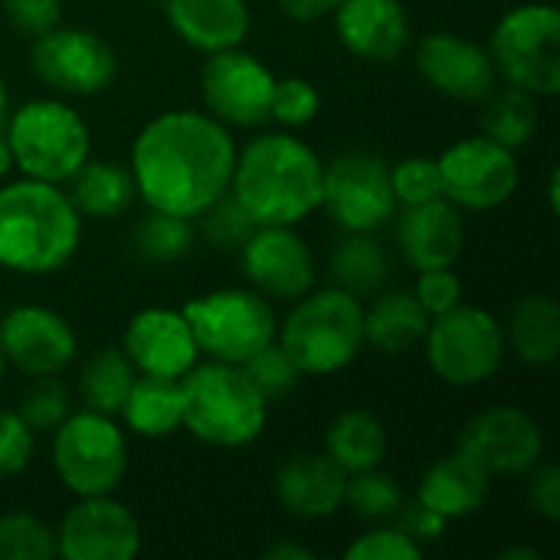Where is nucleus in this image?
Wrapping results in <instances>:
<instances>
[{
	"mask_svg": "<svg viewBox=\"0 0 560 560\" xmlns=\"http://www.w3.org/2000/svg\"><path fill=\"white\" fill-rule=\"evenodd\" d=\"M236 141L226 125L200 108L154 115L135 138L128 171L148 210L197 220L230 190Z\"/></svg>",
	"mask_w": 560,
	"mask_h": 560,
	"instance_id": "1",
	"label": "nucleus"
},
{
	"mask_svg": "<svg viewBox=\"0 0 560 560\" xmlns=\"http://www.w3.org/2000/svg\"><path fill=\"white\" fill-rule=\"evenodd\" d=\"M325 161L292 131H262L236 148L230 194L256 226H299L322 210Z\"/></svg>",
	"mask_w": 560,
	"mask_h": 560,
	"instance_id": "2",
	"label": "nucleus"
},
{
	"mask_svg": "<svg viewBox=\"0 0 560 560\" xmlns=\"http://www.w3.org/2000/svg\"><path fill=\"white\" fill-rule=\"evenodd\" d=\"M82 217L62 184L16 177L0 184V266L16 276H52L82 243Z\"/></svg>",
	"mask_w": 560,
	"mask_h": 560,
	"instance_id": "3",
	"label": "nucleus"
},
{
	"mask_svg": "<svg viewBox=\"0 0 560 560\" xmlns=\"http://www.w3.org/2000/svg\"><path fill=\"white\" fill-rule=\"evenodd\" d=\"M184 430L213 450L253 446L269 423V400L249 381L243 364L207 361L180 377Z\"/></svg>",
	"mask_w": 560,
	"mask_h": 560,
	"instance_id": "4",
	"label": "nucleus"
},
{
	"mask_svg": "<svg viewBox=\"0 0 560 560\" xmlns=\"http://www.w3.org/2000/svg\"><path fill=\"white\" fill-rule=\"evenodd\" d=\"M279 348L295 361L302 377H331L348 371L364 345V302L328 285L292 302L276 331Z\"/></svg>",
	"mask_w": 560,
	"mask_h": 560,
	"instance_id": "5",
	"label": "nucleus"
},
{
	"mask_svg": "<svg viewBox=\"0 0 560 560\" xmlns=\"http://www.w3.org/2000/svg\"><path fill=\"white\" fill-rule=\"evenodd\" d=\"M3 138L13 154V171L46 184H66L92 158V131L62 95L30 98L13 108Z\"/></svg>",
	"mask_w": 560,
	"mask_h": 560,
	"instance_id": "6",
	"label": "nucleus"
},
{
	"mask_svg": "<svg viewBox=\"0 0 560 560\" xmlns=\"http://www.w3.org/2000/svg\"><path fill=\"white\" fill-rule=\"evenodd\" d=\"M49 463L59 486L75 495H115L128 472V436L118 417L72 410L49 443Z\"/></svg>",
	"mask_w": 560,
	"mask_h": 560,
	"instance_id": "7",
	"label": "nucleus"
},
{
	"mask_svg": "<svg viewBox=\"0 0 560 560\" xmlns=\"http://www.w3.org/2000/svg\"><path fill=\"white\" fill-rule=\"evenodd\" d=\"M489 56L505 85L535 98L560 92V10L551 0H532L505 10L489 36Z\"/></svg>",
	"mask_w": 560,
	"mask_h": 560,
	"instance_id": "8",
	"label": "nucleus"
},
{
	"mask_svg": "<svg viewBox=\"0 0 560 560\" xmlns=\"http://www.w3.org/2000/svg\"><path fill=\"white\" fill-rule=\"evenodd\" d=\"M420 348L427 351L430 371L446 387L456 390H472L489 384L502 371L509 354L502 322L492 312L466 302L430 318Z\"/></svg>",
	"mask_w": 560,
	"mask_h": 560,
	"instance_id": "9",
	"label": "nucleus"
},
{
	"mask_svg": "<svg viewBox=\"0 0 560 560\" xmlns=\"http://www.w3.org/2000/svg\"><path fill=\"white\" fill-rule=\"evenodd\" d=\"M180 312L200 354L223 364H246L279 331L272 302L256 289H213L184 302Z\"/></svg>",
	"mask_w": 560,
	"mask_h": 560,
	"instance_id": "10",
	"label": "nucleus"
},
{
	"mask_svg": "<svg viewBox=\"0 0 560 560\" xmlns=\"http://www.w3.org/2000/svg\"><path fill=\"white\" fill-rule=\"evenodd\" d=\"M322 210L341 233H377L397 217L390 164L371 151H348L325 164Z\"/></svg>",
	"mask_w": 560,
	"mask_h": 560,
	"instance_id": "11",
	"label": "nucleus"
},
{
	"mask_svg": "<svg viewBox=\"0 0 560 560\" xmlns=\"http://www.w3.org/2000/svg\"><path fill=\"white\" fill-rule=\"evenodd\" d=\"M30 66L43 85L62 98L102 95L118 75V56L105 36L85 26H52L33 36Z\"/></svg>",
	"mask_w": 560,
	"mask_h": 560,
	"instance_id": "12",
	"label": "nucleus"
},
{
	"mask_svg": "<svg viewBox=\"0 0 560 560\" xmlns=\"http://www.w3.org/2000/svg\"><path fill=\"white\" fill-rule=\"evenodd\" d=\"M436 164L443 177V197L469 213L499 210L515 197L522 180L515 151L486 135H472L450 144L436 158Z\"/></svg>",
	"mask_w": 560,
	"mask_h": 560,
	"instance_id": "13",
	"label": "nucleus"
},
{
	"mask_svg": "<svg viewBox=\"0 0 560 560\" xmlns=\"http://www.w3.org/2000/svg\"><path fill=\"white\" fill-rule=\"evenodd\" d=\"M276 79L279 75L243 46L210 52L200 69L203 112L226 128H262L269 121Z\"/></svg>",
	"mask_w": 560,
	"mask_h": 560,
	"instance_id": "14",
	"label": "nucleus"
},
{
	"mask_svg": "<svg viewBox=\"0 0 560 560\" xmlns=\"http://www.w3.org/2000/svg\"><path fill=\"white\" fill-rule=\"evenodd\" d=\"M459 453L495 476H528L545 459L541 423L512 404L489 407L476 413L459 433Z\"/></svg>",
	"mask_w": 560,
	"mask_h": 560,
	"instance_id": "15",
	"label": "nucleus"
},
{
	"mask_svg": "<svg viewBox=\"0 0 560 560\" xmlns=\"http://www.w3.org/2000/svg\"><path fill=\"white\" fill-rule=\"evenodd\" d=\"M236 253L249 289L269 302H295L318 282L315 253L295 226H256Z\"/></svg>",
	"mask_w": 560,
	"mask_h": 560,
	"instance_id": "16",
	"label": "nucleus"
},
{
	"mask_svg": "<svg viewBox=\"0 0 560 560\" xmlns=\"http://www.w3.org/2000/svg\"><path fill=\"white\" fill-rule=\"evenodd\" d=\"M141 551V522L115 495L75 499L56 525V558L131 560Z\"/></svg>",
	"mask_w": 560,
	"mask_h": 560,
	"instance_id": "17",
	"label": "nucleus"
},
{
	"mask_svg": "<svg viewBox=\"0 0 560 560\" xmlns=\"http://www.w3.org/2000/svg\"><path fill=\"white\" fill-rule=\"evenodd\" d=\"M413 66L420 79L450 102L476 105L499 85L489 49L453 30H433L420 36L413 46Z\"/></svg>",
	"mask_w": 560,
	"mask_h": 560,
	"instance_id": "18",
	"label": "nucleus"
},
{
	"mask_svg": "<svg viewBox=\"0 0 560 560\" xmlns=\"http://www.w3.org/2000/svg\"><path fill=\"white\" fill-rule=\"evenodd\" d=\"M0 351L7 368L26 377H59L79 354L72 325L46 305H16L0 318Z\"/></svg>",
	"mask_w": 560,
	"mask_h": 560,
	"instance_id": "19",
	"label": "nucleus"
},
{
	"mask_svg": "<svg viewBox=\"0 0 560 560\" xmlns=\"http://www.w3.org/2000/svg\"><path fill=\"white\" fill-rule=\"evenodd\" d=\"M118 348L125 351V358L135 364L138 374L171 377V381H180L203 358L184 312L164 305L135 312L131 322L125 325Z\"/></svg>",
	"mask_w": 560,
	"mask_h": 560,
	"instance_id": "20",
	"label": "nucleus"
},
{
	"mask_svg": "<svg viewBox=\"0 0 560 560\" xmlns=\"http://www.w3.org/2000/svg\"><path fill=\"white\" fill-rule=\"evenodd\" d=\"M338 43L364 62H397L410 49V16L400 0H338Z\"/></svg>",
	"mask_w": 560,
	"mask_h": 560,
	"instance_id": "21",
	"label": "nucleus"
},
{
	"mask_svg": "<svg viewBox=\"0 0 560 560\" xmlns=\"http://www.w3.org/2000/svg\"><path fill=\"white\" fill-rule=\"evenodd\" d=\"M397 246L410 269H443L456 266L466 249V220L463 210L446 197L404 207L397 220Z\"/></svg>",
	"mask_w": 560,
	"mask_h": 560,
	"instance_id": "22",
	"label": "nucleus"
},
{
	"mask_svg": "<svg viewBox=\"0 0 560 560\" xmlns=\"http://www.w3.org/2000/svg\"><path fill=\"white\" fill-rule=\"evenodd\" d=\"M348 476L325 453H292L272 476V495L285 515L322 522L345 509Z\"/></svg>",
	"mask_w": 560,
	"mask_h": 560,
	"instance_id": "23",
	"label": "nucleus"
},
{
	"mask_svg": "<svg viewBox=\"0 0 560 560\" xmlns=\"http://www.w3.org/2000/svg\"><path fill=\"white\" fill-rule=\"evenodd\" d=\"M489 486H492V476L482 466H476L466 453L456 450V453L436 459L420 476L413 499L453 525V522L472 518L486 505Z\"/></svg>",
	"mask_w": 560,
	"mask_h": 560,
	"instance_id": "24",
	"label": "nucleus"
},
{
	"mask_svg": "<svg viewBox=\"0 0 560 560\" xmlns=\"http://www.w3.org/2000/svg\"><path fill=\"white\" fill-rule=\"evenodd\" d=\"M164 16L180 43L203 56L243 46L253 23L246 0H164Z\"/></svg>",
	"mask_w": 560,
	"mask_h": 560,
	"instance_id": "25",
	"label": "nucleus"
},
{
	"mask_svg": "<svg viewBox=\"0 0 560 560\" xmlns=\"http://www.w3.org/2000/svg\"><path fill=\"white\" fill-rule=\"evenodd\" d=\"M427 328H430V315L413 299V292L381 289L364 305V345L387 358L417 351L427 338Z\"/></svg>",
	"mask_w": 560,
	"mask_h": 560,
	"instance_id": "26",
	"label": "nucleus"
},
{
	"mask_svg": "<svg viewBox=\"0 0 560 560\" xmlns=\"http://www.w3.org/2000/svg\"><path fill=\"white\" fill-rule=\"evenodd\" d=\"M505 348L528 368H551L560 358V308L555 295H522L502 322Z\"/></svg>",
	"mask_w": 560,
	"mask_h": 560,
	"instance_id": "27",
	"label": "nucleus"
},
{
	"mask_svg": "<svg viewBox=\"0 0 560 560\" xmlns=\"http://www.w3.org/2000/svg\"><path fill=\"white\" fill-rule=\"evenodd\" d=\"M66 184H69L66 194L82 220H115L128 213L131 203L138 200L128 164L105 161V158H89Z\"/></svg>",
	"mask_w": 560,
	"mask_h": 560,
	"instance_id": "28",
	"label": "nucleus"
},
{
	"mask_svg": "<svg viewBox=\"0 0 560 560\" xmlns=\"http://www.w3.org/2000/svg\"><path fill=\"white\" fill-rule=\"evenodd\" d=\"M118 420L125 430H131L141 440H164L174 436L177 430H184V394H180V381L171 377H148L138 374L121 410Z\"/></svg>",
	"mask_w": 560,
	"mask_h": 560,
	"instance_id": "29",
	"label": "nucleus"
},
{
	"mask_svg": "<svg viewBox=\"0 0 560 560\" xmlns=\"http://www.w3.org/2000/svg\"><path fill=\"white\" fill-rule=\"evenodd\" d=\"M387 427L377 413L364 410V407H351V410H341L328 430H325V456L345 472V476H354V472H364V469H374V466H384V456H387Z\"/></svg>",
	"mask_w": 560,
	"mask_h": 560,
	"instance_id": "30",
	"label": "nucleus"
},
{
	"mask_svg": "<svg viewBox=\"0 0 560 560\" xmlns=\"http://www.w3.org/2000/svg\"><path fill=\"white\" fill-rule=\"evenodd\" d=\"M328 272H331L335 289L364 302V299L377 295L381 289H387L390 256L374 240V233H345V240L331 253Z\"/></svg>",
	"mask_w": 560,
	"mask_h": 560,
	"instance_id": "31",
	"label": "nucleus"
},
{
	"mask_svg": "<svg viewBox=\"0 0 560 560\" xmlns=\"http://www.w3.org/2000/svg\"><path fill=\"white\" fill-rule=\"evenodd\" d=\"M135 377H138V371L125 358L121 348H98L79 368V381H75L79 404L85 410L118 417V410H121V404H125Z\"/></svg>",
	"mask_w": 560,
	"mask_h": 560,
	"instance_id": "32",
	"label": "nucleus"
},
{
	"mask_svg": "<svg viewBox=\"0 0 560 560\" xmlns=\"http://www.w3.org/2000/svg\"><path fill=\"white\" fill-rule=\"evenodd\" d=\"M482 135L518 151L525 148L538 131V98L525 89L505 85L492 89V95L482 98Z\"/></svg>",
	"mask_w": 560,
	"mask_h": 560,
	"instance_id": "33",
	"label": "nucleus"
},
{
	"mask_svg": "<svg viewBox=\"0 0 560 560\" xmlns=\"http://www.w3.org/2000/svg\"><path fill=\"white\" fill-rule=\"evenodd\" d=\"M131 246L144 262L171 266L184 259L194 246V226L187 217H174L164 210H148V217L131 230Z\"/></svg>",
	"mask_w": 560,
	"mask_h": 560,
	"instance_id": "34",
	"label": "nucleus"
},
{
	"mask_svg": "<svg viewBox=\"0 0 560 560\" xmlns=\"http://www.w3.org/2000/svg\"><path fill=\"white\" fill-rule=\"evenodd\" d=\"M404 502H407V495H404L397 476H390V472L381 469V466L348 476V486H345V509H351V515L361 518V522H368V525L394 522Z\"/></svg>",
	"mask_w": 560,
	"mask_h": 560,
	"instance_id": "35",
	"label": "nucleus"
},
{
	"mask_svg": "<svg viewBox=\"0 0 560 560\" xmlns=\"http://www.w3.org/2000/svg\"><path fill=\"white\" fill-rule=\"evenodd\" d=\"M56 528H49L33 512L0 515V560H52Z\"/></svg>",
	"mask_w": 560,
	"mask_h": 560,
	"instance_id": "36",
	"label": "nucleus"
},
{
	"mask_svg": "<svg viewBox=\"0 0 560 560\" xmlns=\"http://www.w3.org/2000/svg\"><path fill=\"white\" fill-rule=\"evenodd\" d=\"M322 112V92L315 82L302 75H285L276 79L272 102H269V121L282 125L285 131H299L312 125Z\"/></svg>",
	"mask_w": 560,
	"mask_h": 560,
	"instance_id": "37",
	"label": "nucleus"
},
{
	"mask_svg": "<svg viewBox=\"0 0 560 560\" xmlns=\"http://www.w3.org/2000/svg\"><path fill=\"white\" fill-rule=\"evenodd\" d=\"M197 220H200L203 240H207L210 246L230 249V253H236V249L253 236V230H256V220L246 213V207H243L230 190H226L223 197H217Z\"/></svg>",
	"mask_w": 560,
	"mask_h": 560,
	"instance_id": "38",
	"label": "nucleus"
},
{
	"mask_svg": "<svg viewBox=\"0 0 560 560\" xmlns=\"http://www.w3.org/2000/svg\"><path fill=\"white\" fill-rule=\"evenodd\" d=\"M16 413L33 433H52L72 413V394L56 377H33Z\"/></svg>",
	"mask_w": 560,
	"mask_h": 560,
	"instance_id": "39",
	"label": "nucleus"
},
{
	"mask_svg": "<svg viewBox=\"0 0 560 560\" xmlns=\"http://www.w3.org/2000/svg\"><path fill=\"white\" fill-rule=\"evenodd\" d=\"M390 187H394L397 207H417V203L443 197V177H440L436 158L413 154V158L390 164Z\"/></svg>",
	"mask_w": 560,
	"mask_h": 560,
	"instance_id": "40",
	"label": "nucleus"
},
{
	"mask_svg": "<svg viewBox=\"0 0 560 560\" xmlns=\"http://www.w3.org/2000/svg\"><path fill=\"white\" fill-rule=\"evenodd\" d=\"M243 371L249 374V381L259 387V394H262L269 404L289 397V394L299 387V381H302V371H299L295 361L279 348V341H272V345H266L262 351H256V354L243 364Z\"/></svg>",
	"mask_w": 560,
	"mask_h": 560,
	"instance_id": "41",
	"label": "nucleus"
},
{
	"mask_svg": "<svg viewBox=\"0 0 560 560\" xmlns=\"http://www.w3.org/2000/svg\"><path fill=\"white\" fill-rule=\"evenodd\" d=\"M348 560H420L423 548L400 532L394 522H377L374 528H368L364 535H358L348 548H345Z\"/></svg>",
	"mask_w": 560,
	"mask_h": 560,
	"instance_id": "42",
	"label": "nucleus"
},
{
	"mask_svg": "<svg viewBox=\"0 0 560 560\" xmlns=\"http://www.w3.org/2000/svg\"><path fill=\"white\" fill-rule=\"evenodd\" d=\"M36 433L16 410H0V482L20 476L33 463Z\"/></svg>",
	"mask_w": 560,
	"mask_h": 560,
	"instance_id": "43",
	"label": "nucleus"
},
{
	"mask_svg": "<svg viewBox=\"0 0 560 560\" xmlns=\"http://www.w3.org/2000/svg\"><path fill=\"white\" fill-rule=\"evenodd\" d=\"M456 266H443V269H423L417 272V285H413V299L423 305V312L430 318L456 308L463 302V279L453 272Z\"/></svg>",
	"mask_w": 560,
	"mask_h": 560,
	"instance_id": "44",
	"label": "nucleus"
},
{
	"mask_svg": "<svg viewBox=\"0 0 560 560\" xmlns=\"http://www.w3.org/2000/svg\"><path fill=\"white\" fill-rule=\"evenodd\" d=\"M3 13L23 36H43L62 23V0H3Z\"/></svg>",
	"mask_w": 560,
	"mask_h": 560,
	"instance_id": "45",
	"label": "nucleus"
},
{
	"mask_svg": "<svg viewBox=\"0 0 560 560\" xmlns=\"http://www.w3.org/2000/svg\"><path fill=\"white\" fill-rule=\"evenodd\" d=\"M394 525H397L400 532H407V535H410L423 551H427L433 541H440V538L446 535V528H450V522H446V518L433 515V512H430V509H423L417 499H410V502H404V505H400V512H397Z\"/></svg>",
	"mask_w": 560,
	"mask_h": 560,
	"instance_id": "46",
	"label": "nucleus"
},
{
	"mask_svg": "<svg viewBox=\"0 0 560 560\" xmlns=\"http://www.w3.org/2000/svg\"><path fill=\"white\" fill-rule=\"evenodd\" d=\"M528 482V505L535 515H541L545 522H558L560 518V469L551 463H538Z\"/></svg>",
	"mask_w": 560,
	"mask_h": 560,
	"instance_id": "47",
	"label": "nucleus"
},
{
	"mask_svg": "<svg viewBox=\"0 0 560 560\" xmlns=\"http://www.w3.org/2000/svg\"><path fill=\"white\" fill-rule=\"evenodd\" d=\"M338 0H279V10L295 23H318L335 13Z\"/></svg>",
	"mask_w": 560,
	"mask_h": 560,
	"instance_id": "48",
	"label": "nucleus"
},
{
	"mask_svg": "<svg viewBox=\"0 0 560 560\" xmlns=\"http://www.w3.org/2000/svg\"><path fill=\"white\" fill-rule=\"evenodd\" d=\"M262 558L266 560H312L315 555H312L308 548L295 545V541H279V545H269V548L262 551Z\"/></svg>",
	"mask_w": 560,
	"mask_h": 560,
	"instance_id": "49",
	"label": "nucleus"
},
{
	"mask_svg": "<svg viewBox=\"0 0 560 560\" xmlns=\"http://www.w3.org/2000/svg\"><path fill=\"white\" fill-rule=\"evenodd\" d=\"M499 560H541V551H535V548H505V551H499Z\"/></svg>",
	"mask_w": 560,
	"mask_h": 560,
	"instance_id": "50",
	"label": "nucleus"
},
{
	"mask_svg": "<svg viewBox=\"0 0 560 560\" xmlns=\"http://www.w3.org/2000/svg\"><path fill=\"white\" fill-rule=\"evenodd\" d=\"M10 171H13V154H10V144H7V138H3V131H0V180H3Z\"/></svg>",
	"mask_w": 560,
	"mask_h": 560,
	"instance_id": "51",
	"label": "nucleus"
},
{
	"mask_svg": "<svg viewBox=\"0 0 560 560\" xmlns=\"http://www.w3.org/2000/svg\"><path fill=\"white\" fill-rule=\"evenodd\" d=\"M548 203H551V213H558V167L548 177Z\"/></svg>",
	"mask_w": 560,
	"mask_h": 560,
	"instance_id": "52",
	"label": "nucleus"
},
{
	"mask_svg": "<svg viewBox=\"0 0 560 560\" xmlns=\"http://www.w3.org/2000/svg\"><path fill=\"white\" fill-rule=\"evenodd\" d=\"M7 115H10V95H7V85H3V79H0V131H3V125H7Z\"/></svg>",
	"mask_w": 560,
	"mask_h": 560,
	"instance_id": "53",
	"label": "nucleus"
},
{
	"mask_svg": "<svg viewBox=\"0 0 560 560\" xmlns=\"http://www.w3.org/2000/svg\"><path fill=\"white\" fill-rule=\"evenodd\" d=\"M3 374H7V358H3V351H0V384H3Z\"/></svg>",
	"mask_w": 560,
	"mask_h": 560,
	"instance_id": "54",
	"label": "nucleus"
}]
</instances>
